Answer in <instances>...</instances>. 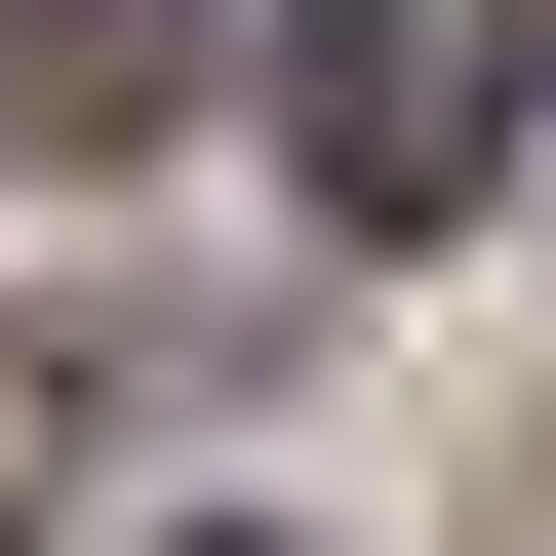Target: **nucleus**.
I'll list each match as a JSON object with an SVG mask.
<instances>
[{
	"instance_id": "f03ea898",
	"label": "nucleus",
	"mask_w": 556,
	"mask_h": 556,
	"mask_svg": "<svg viewBox=\"0 0 556 556\" xmlns=\"http://www.w3.org/2000/svg\"><path fill=\"white\" fill-rule=\"evenodd\" d=\"M199 80V0H0V119H40V160H80V119H160Z\"/></svg>"
},
{
	"instance_id": "f257e3e1",
	"label": "nucleus",
	"mask_w": 556,
	"mask_h": 556,
	"mask_svg": "<svg viewBox=\"0 0 556 556\" xmlns=\"http://www.w3.org/2000/svg\"><path fill=\"white\" fill-rule=\"evenodd\" d=\"M556 119V0H278V199L318 239H477Z\"/></svg>"
}]
</instances>
